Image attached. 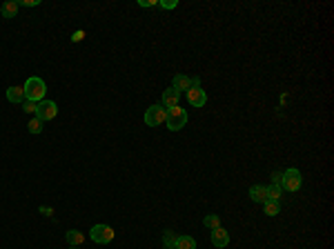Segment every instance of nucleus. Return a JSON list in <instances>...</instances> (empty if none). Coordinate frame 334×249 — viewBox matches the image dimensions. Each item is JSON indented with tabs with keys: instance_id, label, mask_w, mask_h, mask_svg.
<instances>
[{
	"instance_id": "obj_13",
	"label": "nucleus",
	"mask_w": 334,
	"mask_h": 249,
	"mask_svg": "<svg viewBox=\"0 0 334 249\" xmlns=\"http://www.w3.org/2000/svg\"><path fill=\"white\" fill-rule=\"evenodd\" d=\"M0 13H2V18H16V13H18V0H7V2H2Z\"/></svg>"
},
{
	"instance_id": "obj_4",
	"label": "nucleus",
	"mask_w": 334,
	"mask_h": 249,
	"mask_svg": "<svg viewBox=\"0 0 334 249\" xmlns=\"http://www.w3.org/2000/svg\"><path fill=\"white\" fill-rule=\"evenodd\" d=\"M114 236H116V232H114L109 225H94V227L89 229V238H92L96 245H107V243L114 241Z\"/></svg>"
},
{
	"instance_id": "obj_7",
	"label": "nucleus",
	"mask_w": 334,
	"mask_h": 249,
	"mask_svg": "<svg viewBox=\"0 0 334 249\" xmlns=\"http://www.w3.org/2000/svg\"><path fill=\"white\" fill-rule=\"evenodd\" d=\"M194 85H200V78H189V76H185V74H176L174 80H171V89H176L178 94L189 92Z\"/></svg>"
},
{
	"instance_id": "obj_9",
	"label": "nucleus",
	"mask_w": 334,
	"mask_h": 249,
	"mask_svg": "<svg viewBox=\"0 0 334 249\" xmlns=\"http://www.w3.org/2000/svg\"><path fill=\"white\" fill-rule=\"evenodd\" d=\"M209 238H212V245H214V247H218V249H225L227 245H230V234H227L223 227L212 229Z\"/></svg>"
},
{
	"instance_id": "obj_26",
	"label": "nucleus",
	"mask_w": 334,
	"mask_h": 249,
	"mask_svg": "<svg viewBox=\"0 0 334 249\" xmlns=\"http://www.w3.org/2000/svg\"><path fill=\"white\" fill-rule=\"evenodd\" d=\"M281 176L283 174H274V185H281Z\"/></svg>"
},
{
	"instance_id": "obj_16",
	"label": "nucleus",
	"mask_w": 334,
	"mask_h": 249,
	"mask_svg": "<svg viewBox=\"0 0 334 249\" xmlns=\"http://www.w3.org/2000/svg\"><path fill=\"white\" fill-rule=\"evenodd\" d=\"M176 249H196V241L192 236H178L176 238Z\"/></svg>"
},
{
	"instance_id": "obj_15",
	"label": "nucleus",
	"mask_w": 334,
	"mask_h": 249,
	"mask_svg": "<svg viewBox=\"0 0 334 249\" xmlns=\"http://www.w3.org/2000/svg\"><path fill=\"white\" fill-rule=\"evenodd\" d=\"M263 212L267 214V216H279V214H281V203H279V200H265Z\"/></svg>"
},
{
	"instance_id": "obj_20",
	"label": "nucleus",
	"mask_w": 334,
	"mask_h": 249,
	"mask_svg": "<svg viewBox=\"0 0 334 249\" xmlns=\"http://www.w3.org/2000/svg\"><path fill=\"white\" fill-rule=\"evenodd\" d=\"M42 124H45V123H42L40 118H31L29 127H27V129H29V133H40L42 131Z\"/></svg>"
},
{
	"instance_id": "obj_5",
	"label": "nucleus",
	"mask_w": 334,
	"mask_h": 249,
	"mask_svg": "<svg viewBox=\"0 0 334 249\" xmlns=\"http://www.w3.org/2000/svg\"><path fill=\"white\" fill-rule=\"evenodd\" d=\"M165 123H167V109L161 103L152 105L145 112V124H150V127H159V124H165Z\"/></svg>"
},
{
	"instance_id": "obj_14",
	"label": "nucleus",
	"mask_w": 334,
	"mask_h": 249,
	"mask_svg": "<svg viewBox=\"0 0 334 249\" xmlns=\"http://www.w3.org/2000/svg\"><path fill=\"white\" fill-rule=\"evenodd\" d=\"M250 198L254 203H265L267 196H265V187L263 185H252L250 187Z\"/></svg>"
},
{
	"instance_id": "obj_23",
	"label": "nucleus",
	"mask_w": 334,
	"mask_h": 249,
	"mask_svg": "<svg viewBox=\"0 0 334 249\" xmlns=\"http://www.w3.org/2000/svg\"><path fill=\"white\" fill-rule=\"evenodd\" d=\"M20 4H25V7H38L40 0H22V2H18V7H20Z\"/></svg>"
},
{
	"instance_id": "obj_3",
	"label": "nucleus",
	"mask_w": 334,
	"mask_h": 249,
	"mask_svg": "<svg viewBox=\"0 0 334 249\" xmlns=\"http://www.w3.org/2000/svg\"><path fill=\"white\" fill-rule=\"evenodd\" d=\"M301 185H303V176H301V171L297 169V167L283 171V176H281V189H285V191H299Z\"/></svg>"
},
{
	"instance_id": "obj_25",
	"label": "nucleus",
	"mask_w": 334,
	"mask_h": 249,
	"mask_svg": "<svg viewBox=\"0 0 334 249\" xmlns=\"http://www.w3.org/2000/svg\"><path fill=\"white\" fill-rule=\"evenodd\" d=\"M83 38H85V31H76L74 36H71V40H74V42H80Z\"/></svg>"
},
{
	"instance_id": "obj_1",
	"label": "nucleus",
	"mask_w": 334,
	"mask_h": 249,
	"mask_svg": "<svg viewBox=\"0 0 334 249\" xmlns=\"http://www.w3.org/2000/svg\"><path fill=\"white\" fill-rule=\"evenodd\" d=\"M22 89H25V100H31V103H40V100H45L47 85H45V80L38 78V76L27 78V83L22 85Z\"/></svg>"
},
{
	"instance_id": "obj_12",
	"label": "nucleus",
	"mask_w": 334,
	"mask_h": 249,
	"mask_svg": "<svg viewBox=\"0 0 334 249\" xmlns=\"http://www.w3.org/2000/svg\"><path fill=\"white\" fill-rule=\"evenodd\" d=\"M65 238H67V243H69V247H80L85 243V234L78 232V229H69Z\"/></svg>"
},
{
	"instance_id": "obj_8",
	"label": "nucleus",
	"mask_w": 334,
	"mask_h": 249,
	"mask_svg": "<svg viewBox=\"0 0 334 249\" xmlns=\"http://www.w3.org/2000/svg\"><path fill=\"white\" fill-rule=\"evenodd\" d=\"M187 100L192 107H203V105L207 103V94H205V89H200V85H194L187 92Z\"/></svg>"
},
{
	"instance_id": "obj_27",
	"label": "nucleus",
	"mask_w": 334,
	"mask_h": 249,
	"mask_svg": "<svg viewBox=\"0 0 334 249\" xmlns=\"http://www.w3.org/2000/svg\"><path fill=\"white\" fill-rule=\"evenodd\" d=\"M69 249H76V247H69Z\"/></svg>"
},
{
	"instance_id": "obj_18",
	"label": "nucleus",
	"mask_w": 334,
	"mask_h": 249,
	"mask_svg": "<svg viewBox=\"0 0 334 249\" xmlns=\"http://www.w3.org/2000/svg\"><path fill=\"white\" fill-rule=\"evenodd\" d=\"M176 238L178 236H176L171 229H167V232L163 234V247L165 249H176Z\"/></svg>"
},
{
	"instance_id": "obj_24",
	"label": "nucleus",
	"mask_w": 334,
	"mask_h": 249,
	"mask_svg": "<svg viewBox=\"0 0 334 249\" xmlns=\"http://www.w3.org/2000/svg\"><path fill=\"white\" fill-rule=\"evenodd\" d=\"M138 4H141V7H154V4H159V2H154V0H138Z\"/></svg>"
},
{
	"instance_id": "obj_17",
	"label": "nucleus",
	"mask_w": 334,
	"mask_h": 249,
	"mask_svg": "<svg viewBox=\"0 0 334 249\" xmlns=\"http://www.w3.org/2000/svg\"><path fill=\"white\" fill-rule=\"evenodd\" d=\"M265 196H267V200H281L283 189H281V185H270V187H265Z\"/></svg>"
},
{
	"instance_id": "obj_6",
	"label": "nucleus",
	"mask_w": 334,
	"mask_h": 249,
	"mask_svg": "<svg viewBox=\"0 0 334 249\" xmlns=\"http://www.w3.org/2000/svg\"><path fill=\"white\" fill-rule=\"evenodd\" d=\"M58 116V105L54 100H40L38 103V109H36V118H40L42 123L47 121H54Z\"/></svg>"
},
{
	"instance_id": "obj_11",
	"label": "nucleus",
	"mask_w": 334,
	"mask_h": 249,
	"mask_svg": "<svg viewBox=\"0 0 334 249\" xmlns=\"http://www.w3.org/2000/svg\"><path fill=\"white\" fill-rule=\"evenodd\" d=\"M7 100H9V103H13V105H22V103H25V89L16 87V85L9 87L7 89Z\"/></svg>"
},
{
	"instance_id": "obj_21",
	"label": "nucleus",
	"mask_w": 334,
	"mask_h": 249,
	"mask_svg": "<svg viewBox=\"0 0 334 249\" xmlns=\"http://www.w3.org/2000/svg\"><path fill=\"white\" fill-rule=\"evenodd\" d=\"M22 109H25L27 114H36L38 103H31V100H25V103H22Z\"/></svg>"
},
{
	"instance_id": "obj_2",
	"label": "nucleus",
	"mask_w": 334,
	"mask_h": 249,
	"mask_svg": "<svg viewBox=\"0 0 334 249\" xmlns=\"http://www.w3.org/2000/svg\"><path fill=\"white\" fill-rule=\"evenodd\" d=\"M167 129L169 131H178V129H183L185 124H187V112H185L183 107H171L167 109Z\"/></svg>"
},
{
	"instance_id": "obj_19",
	"label": "nucleus",
	"mask_w": 334,
	"mask_h": 249,
	"mask_svg": "<svg viewBox=\"0 0 334 249\" xmlns=\"http://www.w3.org/2000/svg\"><path fill=\"white\" fill-rule=\"evenodd\" d=\"M203 225L212 232V229H216V227H221V218L216 216V214H207V216L203 218Z\"/></svg>"
},
{
	"instance_id": "obj_22",
	"label": "nucleus",
	"mask_w": 334,
	"mask_h": 249,
	"mask_svg": "<svg viewBox=\"0 0 334 249\" xmlns=\"http://www.w3.org/2000/svg\"><path fill=\"white\" fill-rule=\"evenodd\" d=\"M159 4L163 9H176V7H178V2H176V0H161Z\"/></svg>"
},
{
	"instance_id": "obj_10",
	"label": "nucleus",
	"mask_w": 334,
	"mask_h": 249,
	"mask_svg": "<svg viewBox=\"0 0 334 249\" xmlns=\"http://www.w3.org/2000/svg\"><path fill=\"white\" fill-rule=\"evenodd\" d=\"M178 100H180V94L176 92V89H165L163 96H161V105H163L165 109H171V107H178Z\"/></svg>"
}]
</instances>
